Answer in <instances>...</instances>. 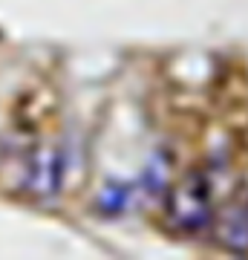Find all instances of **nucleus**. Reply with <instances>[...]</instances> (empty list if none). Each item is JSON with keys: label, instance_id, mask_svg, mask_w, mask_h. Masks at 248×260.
<instances>
[{"label": "nucleus", "instance_id": "f257e3e1", "mask_svg": "<svg viewBox=\"0 0 248 260\" xmlns=\"http://www.w3.org/2000/svg\"><path fill=\"white\" fill-rule=\"evenodd\" d=\"M167 220L176 232L199 234L214 223V203H211V182L202 171L185 174L176 185L167 188L165 197Z\"/></svg>", "mask_w": 248, "mask_h": 260}, {"label": "nucleus", "instance_id": "f03ea898", "mask_svg": "<svg viewBox=\"0 0 248 260\" xmlns=\"http://www.w3.org/2000/svg\"><path fill=\"white\" fill-rule=\"evenodd\" d=\"M66 156L58 145H41L29 153L23 168V191L35 200H55L64 188Z\"/></svg>", "mask_w": 248, "mask_h": 260}, {"label": "nucleus", "instance_id": "7ed1b4c3", "mask_svg": "<svg viewBox=\"0 0 248 260\" xmlns=\"http://www.w3.org/2000/svg\"><path fill=\"white\" fill-rule=\"evenodd\" d=\"M220 243L234 251L248 249V211L245 208H231L220 220Z\"/></svg>", "mask_w": 248, "mask_h": 260}, {"label": "nucleus", "instance_id": "20e7f679", "mask_svg": "<svg viewBox=\"0 0 248 260\" xmlns=\"http://www.w3.org/2000/svg\"><path fill=\"white\" fill-rule=\"evenodd\" d=\"M133 194H136V188L127 182H110V185H104L101 197H98V208H101V214H121L133 200Z\"/></svg>", "mask_w": 248, "mask_h": 260}, {"label": "nucleus", "instance_id": "39448f33", "mask_svg": "<svg viewBox=\"0 0 248 260\" xmlns=\"http://www.w3.org/2000/svg\"><path fill=\"white\" fill-rule=\"evenodd\" d=\"M167 171H170V168L162 162V156H156L150 162V168L145 171V179H141V185H145L147 194H156V191H162V188L167 185Z\"/></svg>", "mask_w": 248, "mask_h": 260}, {"label": "nucleus", "instance_id": "423d86ee", "mask_svg": "<svg viewBox=\"0 0 248 260\" xmlns=\"http://www.w3.org/2000/svg\"><path fill=\"white\" fill-rule=\"evenodd\" d=\"M245 211H248V205H245Z\"/></svg>", "mask_w": 248, "mask_h": 260}]
</instances>
